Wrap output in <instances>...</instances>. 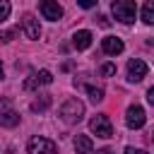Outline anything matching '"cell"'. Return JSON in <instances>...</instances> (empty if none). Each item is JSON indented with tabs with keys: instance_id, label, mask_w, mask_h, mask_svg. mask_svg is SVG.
Instances as JSON below:
<instances>
[{
	"instance_id": "6da1fadb",
	"label": "cell",
	"mask_w": 154,
	"mask_h": 154,
	"mask_svg": "<svg viewBox=\"0 0 154 154\" xmlns=\"http://www.w3.org/2000/svg\"><path fill=\"white\" fill-rule=\"evenodd\" d=\"M60 116H63L65 123L75 125V123H79V120L84 118V103H82L79 99H67V101L60 106Z\"/></svg>"
},
{
	"instance_id": "7a4b0ae2",
	"label": "cell",
	"mask_w": 154,
	"mask_h": 154,
	"mask_svg": "<svg viewBox=\"0 0 154 154\" xmlns=\"http://www.w3.org/2000/svg\"><path fill=\"white\" fill-rule=\"evenodd\" d=\"M113 10V17L123 24H132L135 22V14H137V7H135V0H116L111 5Z\"/></svg>"
},
{
	"instance_id": "3957f363",
	"label": "cell",
	"mask_w": 154,
	"mask_h": 154,
	"mask_svg": "<svg viewBox=\"0 0 154 154\" xmlns=\"http://www.w3.org/2000/svg\"><path fill=\"white\" fill-rule=\"evenodd\" d=\"M89 130L96 135V137H113V125H111V118L106 113H99L89 120Z\"/></svg>"
},
{
	"instance_id": "277c9868",
	"label": "cell",
	"mask_w": 154,
	"mask_h": 154,
	"mask_svg": "<svg viewBox=\"0 0 154 154\" xmlns=\"http://www.w3.org/2000/svg\"><path fill=\"white\" fill-rule=\"evenodd\" d=\"M26 154H58V147L48 137H31L26 144Z\"/></svg>"
},
{
	"instance_id": "5b68a950",
	"label": "cell",
	"mask_w": 154,
	"mask_h": 154,
	"mask_svg": "<svg viewBox=\"0 0 154 154\" xmlns=\"http://www.w3.org/2000/svg\"><path fill=\"white\" fill-rule=\"evenodd\" d=\"M144 120H147V116H144V108L142 106H130L128 108V113H125V123H128V128H132V130H140L142 125H144Z\"/></svg>"
},
{
	"instance_id": "8992f818",
	"label": "cell",
	"mask_w": 154,
	"mask_h": 154,
	"mask_svg": "<svg viewBox=\"0 0 154 154\" xmlns=\"http://www.w3.org/2000/svg\"><path fill=\"white\" fill-rule=\"evenodd\" d=\"M38 10H41L43 19H51V22H58L63 17V7L58 5V0H41L38 2Z\"/></svg>"
},
{
	"instance_id": "52a82bcc",
	"label": "cell",
	"mask_w": 154,
	"mask_h": 154,
	"mask_svg": "<svg viewBox=\"0 0 154 154\" xmlns=\"http://www.w3.org/2000/svg\"><path fill=\"white\" fill-rule=\"evenodd\" d=\"M51 82H53V75H51L48 70H38V72H34V75L24 82V89H26V91H31V89H38V87L51 84Z\"/></svg>"
},
{
	"instance_id": "ba28073f",
	"label": "cell",
	"mask_w": 154,
	"mask_h": 154,
	"mask_svg": "<svg viewBox=\"0 0 154 154\" xmlns=\"http://www.w3.org/2000/svg\"><path fill=\"white\" fill-rule=\"evenodd\" d=\"M22 31L26 34V38L36 41V38L41 36V26H38V19H36L34 14H24V17H22Z\"/></svg>"
},
{
	"instance_id": "9c48e42d",
	"label": "cell",
	"mask_w": 154,
	"mask_h": 154,
	"mask_svg": "<svg viewBox=\"0 0 154 154\" xmlns=\"http://www.w3.org/2000/svg\"><path fill=\"white\" fill-rule=\"evenodd\" d=\"M144 75H147V63L140 60V58H132L128 63V79L130 82H140Z\"/></svg>"
},
{
	"instance_id": "30bf717a",
	"label": "cell",
	"mask_w": 154,
	"mask_h": 154,
	"mask_svg": "<svg viewBox=\"0 0 154 154\" xmlns=\"http://www.w3.org/2000/svg\"><path fill=\"white\" fill-rule=\"evenodd\" d=\"M101 48H103V53H108V55H118V53H123V41L118 38V36H106V38H101Z\"/></svg>"
},
{
	"instance_id": "8fae6325",
	"label": "cell",
	"mask_w": 154,
	"mask_h": 154,
	"mask_svg": "<svg viewBox=\"0 0 154 154\" xmlns=\"http://www.w3.org/2000/svg\"><path fill=\"white\" fill-rule=\"evenodd\" d=\"M72 46H75L77 51H84V48H89V46H91V31H87V29H79V31H75V36H72Z\"/></svg>"
},
{
	"instance_id": "7c38bea8",
	"label": "cell",
	"mask_w": 154,
	"mask_h": 154,
	"mask_svg": "<svg viewBox=\"0 0 154 154\" xmlns=\"http://www.w3.org/2000/svg\"><path fill=\"white\" fill-rule=\"evenodd\" d=\"M91 149H94L91 137H87V135H77L75 137V152L77 154H91Z\"/></svg>"
},
{
	"instance_id": "4fadbf2b",
	"label": "cell",
	"mask_w": 154,
	"mask_h": 154,
	"mask_svg": "<svg viewBox=\"0 0 154 154\" xmlns=\"http://www.w3.org/2000/svg\"><path fill=\"white\" fill-rule=\"evenodd\" d=\"M17 123H19V113H14L12 108L0 111V125H2V128H14Z\"/></svg>"
},
{
	"instance_id": "5bb4252c",
	"label": "cell",
	"mask_w": 154,
	"mask_h": 154,
	"mask_svg": "<svg viewBox=\"0 0 154 154\" xmlns=\"http://www.w3.org/2000/svg\"><path fill=\"white\" fill-rule=\"evenodd\" d=\"M48 106H51V94H41V96L31 103V111H38V113H41V111H46Z\"/></svg>"
},
{
	"instance_id": "9a60e30c",
	"label": "cell",
	"mask_w": 154,
	"mask_h": 154,
	"mask_svg": "<svg viewBox=\"0 0 154 154\" xmlns=\"http://www.w3.org/2000/svg\"><path fill=\"white\" fill-rule=\"evenodd\" d=\"M142 22L144 24H154V2H147L142 7Z\"/></svg>"
},
{
	"instance_id": "2e32d148",
	"label": "cell",
	"mask_w": 154,
	"mask_h": 154,
	"mask_svg": "<svg viewBox=\"0 0 154 154\" xmlns=\"http://www.w3.org/2000/svg\"><path fill=\"white\" fill-rule=\"evenodd\" d=\"M87 94H89V99H91L94 103L103 101V89H101V87H87Z\"/></svg>"
},
{
	"instance_id": "e0dca14e",
	"label": "cell",
	"mask_w": 154,
	"mask_h": 154,
	"mask_svg": "<svg viewBox=\"0 0 154 154\" xmlns=\"http://www.w3.org/2000/svg\"><path fill=\"white\" fill-rule=\"evenodd\" d=\"M10 12H12V5H10L7 0H0V24L10 17Z\"/></svg>"
},
{
	"instance_id": "ac0fdd59",
	"label": "cell",
	"mask_w": 154,
	"mask_h": 154,
	"mask_svg": "<svg viewBox=\"0 0 154 154\" xmlns=\"http://www.w3.org/2000/svg\"><path fill=\"white\" fill-rule=\"evenodd\" d=\"M101 75H103V77L116 75V65H113V63H103V65H101Z\"/></svg>"
},
{
	"instance_id": "d6986e66",
	"label": "cell",
	"mask_w": 154,
	"mask_h": 154,
	"mask_svg": "<svg viewBox=\"0 0 154 154\" xmlns=\"http://www.w3.org/2000/svg\"><path fill=\"white\" fill-rule=\"evenodd\" d=\"M12 38H14V31H12V29L0 31V41H5V43H7V41H12Z\"/></svg>"
},
{
	"instance_id": "ffe728a7",
	"label": "cell",
	"mask_w": 154,
	"mask_h": 154,
	"mask_svg": "<svg viewBox=\"0 0 154 154\" xmlns=\"http://www.w3.org/2000/svg\"><path fill=\"white\" fill-rule=\"evenodd\" d=\"M96 2H99V0H77V5H79V7H84V10H89V7H94Z\"/></svg>"
},
{
	"instance_id": "44dd1931",
	"label": "cell",
	"mask_w": 154,
	"mask_h": 154,
	"mask_svg": "<svg viewBox=\"0 0 154 154\" xmlns=\"http://www.w3.org/2000/svg\"><path fill=\"white\" fill-rule=\"evenodd\" d=\"M123 154H147V152H144V149H135V147H125Z\"/></svg>"
},
{
	"instance_id": "7402d4cb",
	"label": "cell",
	"mask_w": 154,
	"mask_h": 154,
	"mask_svg": "<svg viewBox=\"0 0 154 154\" xmlns=\"http://www.w3.org/2000/svg\"><path fill=\"white\" fill-rule=\"evenodd\" d=\"M147 101L154 106V87H149V91H147Z\"/></svg>"
},
{
	"instance_id": "603a6c76",
	"label": "cell",
	"mask_w": 154,
	"mask_h": 154,
	"mask_svg": "<svg viewBox=\"0 0 154 154\" xmlns=\"http://www.w3.org/2000/svg\"><path fill=\"white\" fill-rule=\"evenodd\" d=\"M96 19H99V24H101V26H108V19H106V17H103V14H99V17H96Z\"/></svg>"
},
{
	"instance_id": "cb8c5ba5",
	"label": "cell",
	"mask_w": 154,
	"mask_h": 154,
	"mask_svg": "<svg viewBox=\"0 0 154 154\" xmlns=\"http://www.w3.org/2000/svg\"><path fill=\"white\" fill-rule=\"evenodd\" d=\"M96 154H113V152H111V149H108V147H103V149H99V152H96Z\"/></svg>"
},
{
	"instance_id": "d4e9b609",
	"label": "cell",
	"mask_w": 154,
	"mask_h": 154,
	"mask_svg": "<svg viewBox=\"0 0 154 154\" xmlns=\"http://www.w3.org/2000/svg\"><path fill=\"white\" fill-rule=\"evenodd\" d=\"M2 77H5V72H2V63H0V79H2Z\"/></svg>"
},
{
	"instance_id": "484cf974",
	"label": "cell",
	"mask_w": 154,
	"mask_h": 154,
	"mask_svg": "<svg viewBox=\"0 0 154 154\" xmlns=\"http://www.w3.org/2000/svg\"><path fill=\"white\" fill-rule=\"evenodd\" d=\"M149 2H154V0H149Z\"/></svg>"
}]
</instances>
